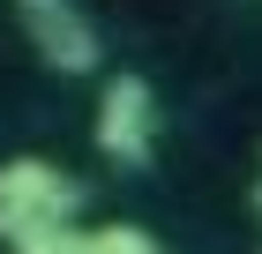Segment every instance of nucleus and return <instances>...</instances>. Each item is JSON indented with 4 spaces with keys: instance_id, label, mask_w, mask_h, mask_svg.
Masks as SVG:
<instances>
[{
    "instance_id": "5",
    "label": "nucleus",
    "mask_w": 262,
    "mask_h": 254,
    "mask_svg": "<svg viewBox=\"0 0 262 254\" xmlns=\"http://www.w3.org/2000/svg\"><path fill=\"white\" fill-rule=\"evenodd\" d=\"M15 254H82V232L75 224H45V232H23Z\"/></svg>"
},
{
    "instance_id": "1",
    "label": "nucleus",
    "mask_w": 262,
    "mask_h": 254,
    "mask_svg": "<svg viewBox=\"0 0 262 254\" xmlns=\"http://www.w3.org/2000/svg\"><path fill=\"white\" fill-rule=\"evenodd\" d=\"M82 210V179L45 165V157H8L0 165V239L15 247L23 232H45V224H68Z\"/></svg>"
},
{
    "instance_id": "3",
    "label": "nucleus",
    "mask_w": 262,
    "mask_h": 254,
    "mask_svg": "<svg viewBox=\"0 0 262 254\" xmlns=\"http://www.w3.org/2000/svg\"><path fill=\"white\" fill-rule=\"evenodd\" d=\"M15 15H23V30H30V45H38V60L53 75H98L105 67V38L75 0H15Z\"/></svg>"
},
{
    "instance_id": "2",
    "label": "nucleus",
    "mask_w": 262,
    "mask_h": 254,
    "mask_svg": "<svg viewBox=\"0 0 262 254\" xmlns=\"http://www.w3.org/2000/svg\"><path fill=\"white\" fill-rule=\"evenodd\" d=\"M98 150L113 165H127V172L150 165V150H158V90H150V75H135V67L105 75V90H98Z\"/></svg>"
},
{
    "instance_id": "6",
    "label": "nucleus",
    "mask_w": 262,
    "mask_h": 254,
    "mask_svg": "<svg viewBox=\"0 0 262 254\" xmlns=\"http://www.w3.org/2000/svg\"><path fill=\"white\" fill-rule=\"evenodd\" d=\"M255 210H262V179H255Z\"/></svg>"
},
{
    "instance_id": "4",
    "label": "nucleus",
    "mask_w": 262,
    "mask_h": 254,
    "mask_svg": "<svg viewBox=\"0 0 262 254\" xmlns=\"http://www.w3.org/2000/svg\"><path fill=\"white\" fill-rule=\"evenodd\" d=\"M82 254H165V247L142 224H98V232H82Z\"/></svg>"
}]
</instances>
